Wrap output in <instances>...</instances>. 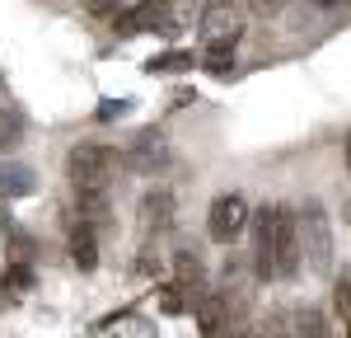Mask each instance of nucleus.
Here are the masks:
<instances>
[{"mask_svg":"<svg viewBox=\"0 0 351 338\" xmlns=\"http://www.w3.org/2000/svg\"><path fill=\"white\" fill-rule=\"evenodd\" d=\"M122 165L132 169V174H160L169 165V137L155 132V127H145V132H136L132 146L122 150Z\"/></svg>","mask_w":351,"mask_h":338,"instance_id":"nucleus-5","label":"nucleus"},{"mask_svg":"<svg viewBox=\"0 0 351 338\" xmlns=\"http://www.w3.org/2000/svg\"><path fill=\"white\" fill-rule=\"evenodd\" d=\"M304 249H300V225L291 207H276V278H295Z\"/></svg>","mask_w":351,"mask_h":338,"instance_id":"nucleus-7","label":"nucleus"},{"mask_svg":"<svg viewBox=\"0 0 351 338\" xmlns=\"http://www.w3.org/2000/svg\"><path fill=\"white\" fill-rule=\"evenodd\" d=\"M295 225H300V249H304V263L314 273H328L332 268V225H328V212L319 197H304L295 207Z\"/></svg>","mask_w":351,"mask_h":338,"instance_id":"nucleus-2","label":"nucleus"},{"mask_svg":"<svg viewBox=\"0 0 351 338\" xmlns=\"http://www.w3.org/2000/svg\"><path fill=\"white\" fill-rule=\"evenodd\" d=\"M117 165H122V155L112 146H104V141H80L66 155V174H71L75 193H108Z\"/></svg>","mask_w":351,"mask_h":338,"instance_id":"nucleus-1","label":"nucleus"},{"mask_svg":"<svg viewBox=\"0 0 351 338\" xmlns=\"http://www.w3.org/2000/svg\"><path fill=\"white\" fill-rule=\"evenodd\" d=\"M295 338H328V319L319 306L295 310Z\"/></svg>","mask_w":351,"mask_h":338,"instance_id":"nucleus-14","label":"nucleus"},{"mask_svg":"<svg viewBox=\"0 0 351 338\" xmlns=\"http://www.w3.org/2000/svg\"><path fill=\"white\" fill-rule=\"evenodd\" d=\"M192 66H202V56L183 52V47H169V52L145 61V76H178V71H192Z\"/></svg>","mask_w":351,"mask_h":338,"instance_id":"nucleus-12","label":"nucleus"},{"mask_svg":"<svg viewBox=\"0 0 351 338\" xmlns=\"http://www.w3.org/2000/svg\"><path fill=\"white\" fill-rule=\"evenodd\" d=\"M295 324H286L281 310H267V319H258V338H291Z\"/></svg>","mask_w":351,"mask_h":338,"instance_id":"nucleus-16","label":"nucleus"},{"mask_svg":"<svg viewBox=\"0 0 351 338\" xmlns=\"http://www.w3.org/2000/svg\"><path fill=\"white\" fill-rule=\"evenodd\" d=\"M33 188H38V179H33V169H28V165L0 160V197H5V202H14V197H28Z\"/></svg>","mask_w":351,"mask_h":338,"instance_id":"nucleus-10","label":"nucleus"},{"mask_svg":"<svg viewBox=\"0 0 351 338\" xmlns=\"http://www.w3.org/2000/svg\"><path fill=\"white\" fill-rule=\"evenodd\" d=\"M248 221H253L248 202H243L239 193H220L216 202H211V212H206V235H211L216 245H230Z\"/></svg>","mask_w":351,"mask_h":338,"instance_id":"nucleus-4","label":"nucleus"},{"mask_svg":"<svg viewBox=\"0 0 351 338\" xmlns=\"http://www.w3.org/2000/svg\"><path fill=\"white\" fill-rule=\"evenodd\" d=\"M28 286H33V268H28V263H10V268L0 273V306H14Z\"/></svg>","mask_w":351,"mask_h":338,"instance_id":"nucleus-13","label":"nucleus"},{"mask_svg":"<svg viewBox=\"0 0 351 338\" xmlns=\"http://www.w3.org/2000/svg\"><path fill=\"white\" fill-rule=\"evenodd\" d=\"M80 5H84V14H94V19H112V24L127 14V10H122L127 0H80Z\"/></svg>","mask_w":351,"mask_h":338,"instance_id":"nucleus-17","label":"nucleus"},{"mask_svg":"<svg viewBox=\"0 0 351 338\" xmlns=\"http://www.w3.org/2000/svg\"><path fill=\"white\" fill-rule=\"evenodd\" d=\"M347 169H351V137H347Z\"/></svg>","mask_w":351,"mask_h":338,"instance_id":"nucleus-24","label":"nucleus"},{"mask_svg":"<svg viewBox=\"0 0 351 338\" xmlns=\"http://www.w3.org/2000/svg\"><path fill=\"white\" fill-rule=\"evenodd\" d=\"M127 109H132L127 99H117V104H112V99H108V104H99V117L108 122V117H122V113H127Z\"/></svg>","mask_w":351,"mask_h":338,"instance_id":"nucleus-23","label":"nucleus"},{"mask_svg":"<svg viewBox=\"0 0 351 338\" xmlns=\"http://www.w3.org/2000/svg\"><path fill=\"white\" fill-rule=\"evenodd\" d=\"M253 273L263 282L276 278V207L253 212Z\"/></svg>","mask_w":351,"mask_h":338,"instance_id":"nucleus-6","label":"nucleus"},{"mask_svg":"<svg viewBox=\"0 0 351 338\" xmlns=\"http://www.w3.org/2000/svg\"><path fill=\"white\" fill-rule=\"evenodd\" d=\"M332 306H337V315H342V329H347V338H351V278H342L337 286H332Z\"/></svg>","mask_w":351,"mask_h":338,"instance_id":"nucleus-18","label":"nucleus"},{"mask_svg":"<svg viewBox=\"0 0 351 338\" xmlns=\"http://www.w3.org/2000/svg\"><path fill=\"white\" fill-rule=\"evenodd\" d=\"M248 5H253V14H263V19H267V14H281V10H286V0H248Z\"/></svg>","mask_w":351,"mask_h":338,"instance_id":"nucleus-21","label":"nucleus"},{"mask_svg":"<svg viewBox=\"0 0 351 338\" xmlns=\"http://www.w3.org/2000/svg\"><path fill=\"white\" fill-rule=\"evenodd\" d=\"M71 263L80 273H94L99 268V240H94V225H75L71 230Z\"/></svg>","mask_w":351,"mask_h":338,"instance_id":"nucleus-11","label":"nucleus"},{"mask_svg":"<svg viewBox=\"0 0 351 338\" xmlns=\"http://www.w3.org/2000/svg\"><path fill=\"white\" fill-rule=\"evenodd\" d=\"M141 235H164L169 225H173V193L169 188H150V193L141 197Z\"/></svg>","mask_w":351,"mask_h":338,"instance_id":"nucleus-9","label":"nucleus"},{"mask_svg":"<svg viewBox=\"0 0 351 338\" xmlns=\"http://www.w3.org/2000/svg\"><path fill=\"white\" fill-rule=\"evenodd\" d=\"M136 268H141V273H155V278H160V254L141 249V258H136Z\"/></svg>","mask_w":351,"mask_h":338,"instance_id":"nucleus-22","label":"nucleus"},{"mask_svg":"<svg viewBox=\"0 0 351 338\" xmlns=\"http://www.w3.org/2000/svg\"><path fill=\"white\" fill-rule=\"evenodd\" d=\"M19 141H24V117L14 109H0V155H10Z\"/></svg>","mask_w":351,"mask_h":338,"instance_id":"nucleus-15","label":"nucleus"},{"mask_svg":"<svg viewBox=\"0 0 351 338\" xmlns=\"http://www.w3.org/2000/svg\"><path fill=\"white\" fill-rule=\"evenodd\" d=\"M183 306H192V301L183 296V291H178V286H164V291H160V310H169V315H178Z\"/></svg>","mask_w":351,"mask_h":338,"instance_id":"nucleus-20","label":"nucleus"},{"mask_svg":"<svg viewBox=\"0 0 351 338\" xmlns=\"http://www.w3.org/2000/svg\"><path fill=\"white\" fill-rule=\"evenodd\" d=\"M197 38L206 52H234V43L243 38V14L230 0H216L197 14Z\"/></svg>","mask_w":351,"mask_h":338,"instance_id":"nucleus-3","label":"nucleus"},{"mask_svg":"<svg viewBox=\"0 0 351 338\" xmlns=\"http://www.w3.org/2000/svg\"><path fill=\"white\" fill-rule=\"evenodd\" d=\"M319 5H337V0H319Z\"/></svg>","mask_w":351,"mask_h":338,"instance_id":"nucleus-25","label":"nucleus"},{"mask_svg":"<svg viewBox=\"0 0 351 338\" xmlns=\"http://www.w3.org/2000/svg\"><path fill=\"white\" fill-rule=\"evenodd\" d=\"M202 71H211L216 80H225L234 71V52H202Z\"/></svg>","mask_w":351,"mask_h":338,"instance_id":"nucleus-19","label":"nucleus"},{"mask_svg":"<svg viewBox=\"0 0 351 338\" xmlns=\"http://www.w3.org/2000/svg\"><path fill=\"white\" fill-rule=\"evenodd\" d=\"M173 286L188 296L192 306L206 296V268H202L197 249H173Z\"/></svg>","mask_w":351,"mask_h":338,"instance_id":"nucleus-8","label":"nucleus"}]
</instances>
